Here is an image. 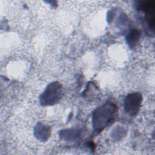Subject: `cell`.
<instances>
[{
  "label": "cell",
  "instance_id": "3957f363",
  "mask_svg": "<svg viewBox=\"0 0 155 155\" xmlns=\"http://www.w3.org/2000/svg\"><path fill=\"white\" fill-rule=\"evenodd\" d=\"M154 1H141L137 5V9L145 14V20L149 28L153 30L154 25Z\"/></svg>",
  "mask_w": 155,
  "mask_h": 155
},
{
  "label": "cell",
  "instance_id": "6da1fadb",
  "mask_svg": "<svg viewBox=\"0 0 155 155\" xmlns=\"http://www.w3.org/2000/svg\"><path fill=\"white\" fill-rule=\"evenodd\" d=\"M117 113L116 106L107 103L96 109L93 114V126L94 130L99 133L114 120Z\"/></svg>",
  "mask_w": 155,
  "mask_h": 155
},
{
  "label": "cell",
  "instance_id": "5b68a950",
  "mask_svg": "<svg viewBox=\"0 0 155 155\" xmlns=\"http://www.w3.org/2000/svg\"><path fill=\"white\" fill-rule=\"evenodd\" d=\"M139 38V33L137 30H133L131 31L127 36V42L131 47L136 45Z\"/></svg>",
  "mask_w": 155,
  "mask_h": 155
},
{
  "label": "cell",
  "instance_id": "277c9868",
  "mask_svg": "<svg viewBox=\"0 0 155 155\" xmlns=\"http://www.w3.org/2000/svg\"><path fill=\"white\" fill-rule=\"evenodd\" d=\"M141 96L139 94L134 93L128 96L125 101V110L130 114H135L140 105Z\"/></svg>",
  "mask_w": 155,
  "mask_h": 155
},
{
  "label": "cell",
  "instance_id": "7a4b0ae2",
  "mask_svg": "<svg viewBox=\"0 0 155 155\" xmlns=\"http://www.w3.org/2000/svg\"><path fill=\"white\" fill-rule=\"evenodd\" d=\"M62 87L58 82H52L45 89L41 96V102L44 105H52L61 97Z\"/></svg>",
  "mask_w": 155,
  "mask_h": 155
}]
</instances>
